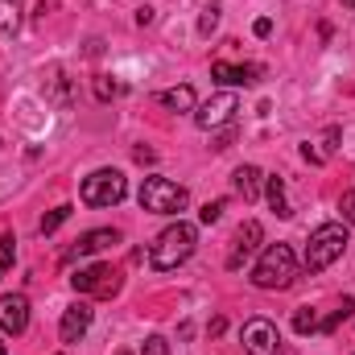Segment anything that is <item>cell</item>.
Instances as JSON below:
<instances>
[{
	"label": "cell",
	"instance_id": "obj_10",
	"mask_svg": "<svg viewBox=\"0 0 355 355\" xmlns=\"http://www.w3.org/2000/svg\"><path fill=\"white\" fill-rule=\"evenodd\" d=\"M112 244H120V232H116V227H95V232H87V236H79V240H75V248H71L62 261L95 257V252H103V248H112Z\"/></svg>",
	"mask_w": 355,
	"mask_h": 355
},
{
	"label": "cell",
	"instance_id": "obj_11",
	"mask_svg": "<svg viewBox=\"0 0 355 355\" xmlns=\"http://www.w3.org/2000/svg\"><path fill=\"white\" fill-rule=\"evenodd\" d=\"M261 240H265V227H261L257 219H248V223L236 232V252L227 257V268H240V265H244V261L261 248Z\"/></svg>",
	"mask_w": 355,
	"mask_h": 355
},
{
	"label": "cell",
	"instance_id": "obj_2",
	"mask_svg": "<svg viewBox=\"0 0 355 355\" xmlns=\"http://www.w3.org/2000/svg\"><path fill=\"white\" fill-rule=\"evenodd\" d=\"M297 277V257L289 244H268L261 252V261L252 268V285L257 289H289Z\"/></svg>",
	"mask_w": 355,
	"mask_h": 355
},
{
	"label": "cell",
	"instance_id": "obj_15",
	"mask_svg": "<svg viewBox=\"0 0 355 355\" xmlns=\"http://www.w3.org/2000/svg\"><path fill=\"white\" fill-rule=\"evenodd\" d=\"M265 198H268V207L277 211V219H289V215H293V207H289V198H285V182L277 174L265 178Z\"/></svg>",
	"mask_w": 355,
	"mask_h": 355
},
{
	"label": "cell",
	"instance_id": "obj_19",
	"mask_svg": "<svg viewBox=\"0 0 355 355\" xmlns=\"http://www.w3.org/2000/svg\"><path fill=\"white\" fill-rule=\"evenodd\" d=\"M67 219H71V207L62 202V207H54L50 215H42V223H37V227H42V236H50V232H58V227H62Z\"/></svg>",
	"mask_w": 355,
	"mask_h": 355
},
{
	"label": "cell",
	"instance_id": "obj_12",
	"mask_svg": "<svg viewBox=\"0 0 355 355\" xmlns=\"http://www.w3.org/2000/svg\"><path fill=\"white\" fill-rule=\"evenodd\" d=\"M87 331H91V306H87V302H75V306L62 314L58 335H62V343H79Z\"/></svg>",
	"mask_w": 355,
	"mask_h": 355
},
{
	"label": "cell",
	"instance_id": "obj_9",
	"mask_svg": "<svg viewBox=\"0 0 355 355\" xmlns=\"http://www.w3.org/2000/svg\"><path fill=\"white\" fill-rule=\"evenodd\" d=\"M25 327H29V297L25 293H4L0 297V331L21 335Z\"/></svg>",
	"mask_w": 355,
	"mask_h": 355
},
{
	"label": "cell",
	"instance_id": "obj_8",
	"mask_svg": "<svg viewBox=\"0 0 355 355\" xmlns=\"http://www.w3.org/2000/svg\"><path fill=\"white\" fill-rule=\"evenodd\" d=\"M240 339H244L248 355H281V335H277V327L268 318H248Z\"/></svg>",
	"mask_w": 355,
	"mask_h": 355
},
{
	"label": "cell",
	"instance_id": "obj_30",
	"mask_svg": "<svg viewBox=\"0 0 355 355\" xmlns=\"http://www.w3.org/2000/svg\"><path fill=\"white\" fill-rule=\"evenodd\" d=\"M116 355H132V352H116Z\"/></svg>",
	"mask_w": 355,
	"mask_h": 355
},
{
	"label": "cell",
	"instance_id": "obj_25",
	"mask_svg": "<svg viewBox=\"0 0 355 355\" xmlns=\"http://www.w3.org/2000/svg\"><path fill=\"white\" fill-rule=\"evenodd\" d=\"M12 265V236H0V277Z\"/></svg>",
	"mask_w": 355,
	"mask_h": 355
},
{
	"label": "cell",
	"instance_id": "obj_5",
	"mask_svg": "<svg viewBox=\"0 0 355 355\" xmlns=\"http://www.w3.org/2000/svg\"><path fill=\"white\" fill-rule=\"evenodd\" d=\"M83 202L87 207H116L124 194H128V178L120 170H95V174L83 178Z\"/></svg>",
	"mask_w": 355,
	"mask_h": 355
},
{
	"label": "cell",
	"instance_id": "obj_20",
	"mask_svg": "<svg viewBox=\"0 0 355 355\" xmlns=\"http://www.w3.org/2000/svg\"><path fill=\"white\" fill-rule=\"evenodd\" d=\"M293 331H297V335H314V331H318V314H314L310 306L293 310Z\"/></svg>",
	"mask_w": 355,
	"mask_h": 355
},
{
	"label": "cell",
	"instance_id": "obj_27",
	"mask_svg": "<svg viewBox=\"0 0 355 355\" xmlns=\"http://www.w3.org/2000/svg\"><path fill=\"white\" fill-rule=\"evenodd\" d=\"M252 33H257V37H268V33H272V21H268V17H261V21L252 25Z\"/></svg>",
	"mask_w": 355,
	"mask_h": 355
},
{
	"label": "cell",
	"instance_id": "obj_21",
	"mask_svg": "<svg viewBox=\"0 0 355 355\" xmlns=\"http://www.w3.org/2000/svg\"><path fill=\"white\" fill-rule=\"evenodd\" d=\"M219 8H223L219 0H211V4L202 8V17H198V33H202V37H211V33H215V25H219Z\"/></svg>",
	"mask_w": 355,
	"mask_h": 355
},
{
	"label": "cell",
	"instance_id": "obj_14",
	"mask_svg": "<svg viewBox=\"0 0 355 355\" xmlns=\"http://www.w3.org/2000/svg\"><path fill=\"white\" fill-rule=\"evenodd\" d=\"M232 190H236L244 202H257L261 190H265V174H261L257 166H240V170L232 174Z\"/></svg>",
	"mask_w": 355,
	"mask_h": 355
},
{
	"label": "cell",
	"instance_id": "obj_28",
	"mask_svg": "<svg viewBox=\"0 0 355 355\" xmlns=\"http://www.w3.org/2000/svg\"><path fill=\"white\" fill-rule=\"evenodd\" d=\"M0 355H8V347H4V339H0Z\"/></svg>",
	"mask_w": 355,
	"mask_h": 355
},
{
	"label": "cell",
	"instance_id": "obj_22",
	"mask_svg": "<svg viewBox=\"0 0 355 355\" xmlns=\"http://www.w3.org/2000/svg\"><path fill=\"white\" fill-rule=\"evenodd\" d=\"M223 207H227V202H223V198H215V202H207V207L198 211V219L211 227V223H219V219H223Z\"/></svg>",
	"mask_w": 355,
	"mask_h": 355
},
{
	"label": "cell",
	"instance_id": "obj_24",
	"mask_svg": "<svg viewBox=\"0 0 355 355\" xmlns=\"http://www.w3.org/2000/svg\"><path fill=\"white\" fill-rule=\"evenodd\" d=\"M141 355H170V343H166L162 335H149L145 347H141Z\"/></svg>",
	"mask_w": 355,
	"mask_h": 355
},
{
	"label": "cell",
	"instance_id": "obj_17",
	"mask_svg": "<svg viewBox=\"0 0 355 355\" xmlns=\"http://www.w3.org/2000/svg\"><path fill=\"white\" fill-rule=\"evenodd\" d=\"M21 29V0H0V33Z\"/></svg>",
	"mask_w": 355,
	"mask_h": 355
},
{
	"label": "cell",
	"instance_id": "obj_7",
	"mask_svg": "<svg viewBox=\"0 0 355 355\" xmlns=\"http://www.w3.org/2000/svg\"><path fill=\"white\" fill-rule=\"evenodd\" d=\"M236 112H240V99H236L232 91H219V95H211L202 107H194V124H198L202 132H215V128L232 124Z\"/></svg>",
	"mask_w": 355,
	"mask_h": 355
},
{
	"label": "cell",
	"instance_id": "obj_4",
	"mask_svg": "<svg viewBox=\"0 0 355 355\" xmlns=\"http://www.w3.org/2000/svg\"><path fill=\"white\" fill-rule=\"evenodd\" d=\"M137 198H141V211H149V215H178L190 202L186 186H178L170 178H145Z\"/></svg>",
	"mask_w": 355,
	"mask_h": 355
},
{
	"label": "cell",
	"instance_id": "obj_3",
	"mask_svg": "<svg viewBox=\"0 0 355 355\" xmlns=\"http://www.w3.org/2000/svg\"><path fill=\"white\" fill-rule=\"evenodd\" d=\"M343 248H347V227L343 223H322V227H314L310 232V244H306V272H322V268H331L339 257H343Z\"/></svg>",
	"mask_w": 355,
	"mask_h": 355
},
{
	"label": "cell",
	"instance_id": "obj_29",
	"mask_svg": "<svg viewBox=\"0 0 355 355\" xmlns=\"http://www.w3.org/2000/svg\"><path fill=\"white\" fill-rule=\"evenodd\" d=\"M343 4H347V8H355V0H343Z\"/></svg>",
	"mask_w": 355,
	"mask_h": 355
},
{
	"label": "cell",
	"instance_id": "obj_23",
	"mask_svg": "<svg viewBox=\"0 0 355 355\" xmlns=\"http://www.w3.org/2000/svg\"><path fill=\"white\" fill-rule=\"evenodd\" d=\"M120 83H112V79H107V75H99V79H95V95H99V99H112V95H120Z\"/></svg>",
	"mask_w": 355,
	"mask_h": 355
},
{
	"label": "cell",
	"instance_id": "obj_18",
	"mask_svg": "<svg viewBox=\"0 0 355 355\" xmlns=\"http://www.w3.org/2000/svg\"><path fill=\"white\" fill-rule=\"evenodd\" d=\"M352 314H355V302H352V297H343V306H339V310H335L327 322H318V331H322V335H331V331H339V327H343Z\"/></svg>",
	"mask_w": 355,
	"mask_h": 355
},
{
	"label": "cell",
	"instance_id": "obj_1",
	"mask_svg": "<svg viewBox=\"0 0 355 355\" xmlns=\"http://www.w3.org/2000/svg\"><path fill=\"white\" fill-rule=\"evenodd\" d=\"M194 248H198V232H194V223L178 219V223H170V227H166V232L157 236V244H153L149 261H153V268L170 272V268L186 265V261L194 257Z\"/></svg>",
	"mask_w": 355,
	"mask_h": 355
},
{
	"label": "cell",
	"instance_id": "obj_16",
	"mask_svg": "<svg viewBox=\"0 0 355 355\" xmlns=\"http://www.w3.org/2000/svg\"><path fill=\"white\" fill-rule=\"evenodd\" d=\"M157 99H162V107H170V112H194V91L186 87V83H182V87L162 91Z\"/></svg>",
	"mask_w": 355,
	"mask_h": 355
},
{
	"label": "cell",
	"instance_id": "obj_13",
	"mask_svg": "<svg viewBox=\"0 0 355 355\" xmlns=\"http://www.w3.org/2000/svg\"><path fill=\"white\" fill-rule=\"evenodd\" d=\"M211 75H215L219 83H227V87H252V83H261V75H265V71H261V67H252V62H248V67L215 62V67H211Z\"/></svg>",
	"mask_w": 355,
	"mask_h": 355
},
{
	"label": "cell",
	"instance_id": "obj_6",
	"mask_svg": "<svg viewBox=\"0 0 355 355\" xmlns=\"http://www.w3.org/2000/svg\"><path fill=\"white\" fill-rule=\"evenodd\" d=\"M71 285H75V293H87V297H116L120 293V272L112 265H87L71 277Z\"/></svg>",
	"mask_w": 355,
	"mask_h": 355
},
{
	"label": "cell",
	"instance_id": "obj_26",
	"mask_svg": "<svg viewBox=\"0 0 355 355\" xmlns=\"http://www.w3.org/2000/svg\"><path fill=\"white\" fill-rule=\"evenodd\" d=\"M339 211H343V223H352L355 227V190H347V194L339 198Z\"/></svg>",
	"mask_w": 355,
	"mask_h": 355
}]
</instances>
